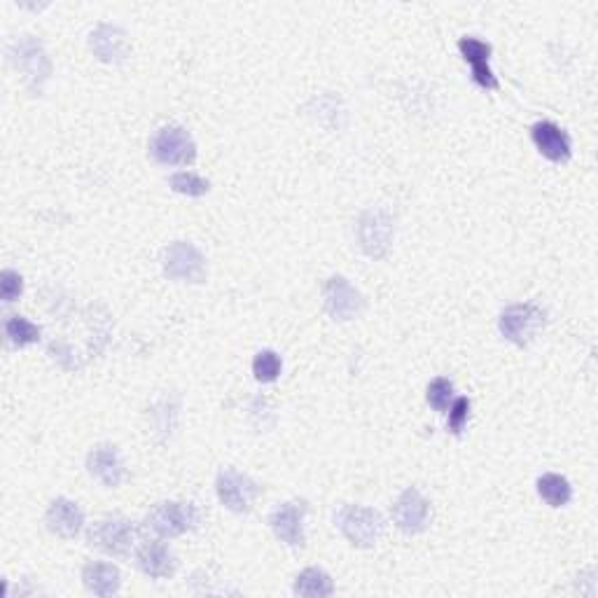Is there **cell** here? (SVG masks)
<instances>
[{
	"mask_svg": "<svg viewBox=\"0 0 598 598\" xmlns=\"http://www.w3.org/2000/svg\"><path fill=\"white\" fill-rule=\"evenodd\" d=\"M335 524L351 545L360 549H370L377 545L384 535V517L372 507L363 505H342L335 514Z\"/></svg>",
	"mask_w": 598,
	"mask_h": 598,
	"instance_id": "obj_1",
	"label": "cell"
},
{
	"mask_svg": "<svg viewBox=\"0 0 598 598\" xmlns=\"http://www.w3.org/2000/svg\"><path fill=\"white\" fill-rule=\"evenodd\" d=\"M10 61L12 66L24 75V82L31 94L43 92L45 82L50 80L52 75V61L47 57L45 47L40 40L31 36L17 38L15 43L10 45Z\"/></svg>",
	"mask_w": 598,
	"mask_h": 598,
	"instance_id": "obj_2",
	"label": "cell"
},
{
	"mask_svg": "<svg viewBox=\"0 0 598 598\" xmlns=\"http://www.w3.org/2000/svg\"><path fill=\"white\" fill-rule=\"evenodd\" d=\"M547 325V314L538 304H512L500 314L498 328L507 342L517 346H528L535 337L540 335V330Z\"/></svg>",
	"mask_w": 598,
	"mask_h": 598,
	"instance_id": "obj_3",
	"label": "cell"
},
{
	"mask_svg": "<svg viewBox=\"0 0 598 598\" xmlns=\"http://www.w3.org/2000/svg\"><path fill=\"white\" fill-rule=\"evenodd\" d=\"M162 269L173 281L187 283H204L208 274L206 257L187 241H173L162 250Z\"/></svg>",
	"mask_w": 598,
	"mask_h": 598,
	"instance_id": "obj_4",
	"label": "cell"
},
{
	"mask_svg": "<svg viewBox=\"0 0 598 598\" xmlns=\"http://www.w3.org/2000/svg\"><path fill=\"white\" fill-rule=\"evenodd\" d=\"M150 155L159 164L187 166L197 159V143L185 127H164L152 138Z\"/></svg>",
	"mask_w": 598,
	"mask_h": 598,
	"instance_id": "obj_5",
	"label": "cell"
},
{
	"mask_svg": "<svg viewBox=\"0 0 598 598\" xmlns=\"http://www.w3.org/2000/svg\"><path fill=\"white\" fill-rule=\"evenodd\" d=\"M89 545L101 549L103 554L124 556L131 552L136 542V526L134 521L124 517H106L89 528L87 533Z\"/></svg>",
	"mask_w": 598,
	"mask_h": 598,
	"instance_id": "obj_6",
	"label": "cell"
},
{
	"mask_svg": "<svg viewBox=\"0 0 598 598\" xmlns=\"http://www.w3.org/2000/svg\"><path fill=\"white\" fill-rule=\"evenodd\" d=\"M197 526V510L187 503H157L145 517V528L157 538H178Z\"/></svg>",
	"mask_w": 598,
	"mask_h": 598,
	"instance_id": "obj_7",
	"label": "cell"
},
{
	"mask_svg": "<svg viewBox=\"0 0 598 598\" xmlns=\"http://www.w3.org/2000/svg\"><path fill=\"white\" fill-rule=\"evenodd\" d=\"M393 218L388 211H381V208H372V211H365L360 215L358 222V241L360 248H363L365 255L374 257V260H381V257L388 255L393 243Z\"/></svg>",
	"mask_w": 598,
	"mask_h": 598,
	"instance_id": "obj_8",
	"label": "cell"
},
{
	"mask_svg": "<svg viewBox=\"0 0 598 598\" xmlns=\"http://www.w3.org/2000/svg\"><path fill=\"white\" fill-rule=\"evenodd\" d=\"M323 302L325 311L335 318V321H353V318L363 314L365 299L360 292L349 283V278L332 276L328 278L323 288Z\"/></svg>",
	"mask_w": 598,
	"mask_h": 598,
	"instance_id": "obj_9",
	"label": "cell"
},
{
	"mask_svg": "<svg viewBox=\"0 0 598 598\" xmlns=\"http://www.w3.org/2000/svg\"><path fill=\"white\" fill-rule=\"evenodd\" d=\"M215 491L220 503L232 512H248L255 498L260 496V486L239 470H222L215 482Z\"/></svg>",
	"mask_w": 598,
	"mask_h": 598,
	"instance_id": "obj_10",
	"label": "cell"
},
{
	"mask_svg": "<svg viewBox=\"0 0 598 598\" xmlns=\"http://www.w3.org/2000/svg\"><path fill=\"white\" fill-rule=\"evenodd\" d=\"M307 503L304 500H290V503H283L276 507L269 517V526L274 535L285 545L290 547H304V519H307Z\"/></svg>",
	"mask_w": 598,
	"mask_h": 598,
	"instance_id": "obj_11",
	"label": "cell"
},
{
	"mask_svg": "<svg viewBox=\"0 0 598 598\" xmlns=\"http://www.w3.org/2000/svg\"><path fill=\"white\" fill-rule=\"evenodd\" d=\"M393 521L400 531L409 535L426 531L430 524V503L423 498V493L414 486L400 493V498L393 505Z\"/></svg>",
	"mask_w": 598,
	"mask_h": 598,
	"instance_id": "obj_12",
	"label": "cell"
},
{
	"mask_svg": "<svg viewBox=\"0 0 598 598\" xmlns=\"http://www.w3.org/2000/svg\"><path fill=\"white\" fill-rule=\"evenodd\" d=\"M89 47L94 57L103 64H122L129 59L127 33L113 24H99L89 36Z\"/></svg>",
	"mask_w": 598,
	"mask_h": 598,
	"instance_id": "obj_13",
	"label": "cell"
},
{
	"mask_svg": "<svg viewBox=\"0 0 598 598\" xmlns=\"http://www.w3.org/2000/svg\"><path fill=\"white\" fill-rule=\"evenodd\" d=\"M531 138L542 155H545L549 162H568L570 155H573V145H570V136L563 131L559 124L554 122H535L531 129Z\"/></svg>",
	"mask_w": 598,
	"mask_h": 598,
	"instance_id": "obj_14",
	"label": "cell"
},
{
	"mask_svg": "<svg viewBox=\"0 0 598 598\" xmlns=\"http://www.w3.org/2000/svg\"><path fill=\"white\" fill-rule=\"evenodd\" d=\"M87 470L89 475L99 479L108 489H117L124 479V463L120 458V451L113 444H101V447L89 451Z\"/></svg>",
	"mask_w": 598,
	"mask_h": 598,
	"instance_id": "obj_15",
	"label": "cell"
},
{
	"mask_svg": "<svg viewBox=\"0 0 598 598\" xmlns=\"http://www.w3.org/2000/svg\"><path fill=\"white\" fill-rule=\"evenodd\" d=\"M458 50H461L463 59L472 66V78H475L479 87L498 89V80L489 66V59H491L489 43H484V40L479 38H461L458 40Z\"/></svg>",
	"mask_w": 598,
	"mask_h": 598,
	"instance_id": "obj_16",
	"label": "cell"
},
{
	"mask_svg": "<svg viewBox=\"0 0 598 598\" xmlns=\"http://www.w3.org/2000/svg\"><path fill=\"white\" fill-rule=\"evenodd\" d=\"M47 528L52 533H57L59 538H75L82 531V524H85V514H82L80 505L73 503L68 498H57L52 500L50 510L45 514Z\"/></svg>",
	"mask_w": 598,
	"mask_h": 598,
	"instance_id": "obj_17",
	"label": "cell"
},
{
	"mask_svg": "<svg viewBox=\"0 0 598 598\" xmlns=\"http://www.w3.org/2000/svg\"><path fill=\"white\" fill-rule=\"evenodd\" d=\"M138 568L143 570L145 575L155 577V580H164V577L173 575L176 570V556L162 542H145V545L138 549L136 554Z\"/></svg>",
	"mask_w": 598,
	"mask_h": 598,
	"instance_id": "obj_18",
	"label": "cell"
},
{
	"mask_svg": "<svg viewBox=\"0 0 598 598\" xmlns=\"http://www.w3.org/2000/svg\"><path fill=\"white\" fill-rule=\"evenodd\" d=\"M82 582H85V587L96 596H115L117 591H120L122 577L120 570H117L113 563L92 561L82 568Z\"/></svg>",
	"mask_w": 598,
	"mask_h": 598,
	"instance_id": "obj_19",
	"label": "cell"
},
{
	"mask_svg": "<svg viewBox=\"0 0 598 598\" xmlns=\"http://www.w3.org/2000/svg\"><path fill=\"white\" fill-rule=\"evenodd\" d=\"M335 591V584H332V577L321 568H307L297 575L295 580V594L297 596H309V598H323L332 596Z\"/></svg>",
	"mask_w": 598,
	"mask_h": 598,
	"instance_id": "obj_20",
	"label": "cell"
},
{
	"mask_svg": "<svg viewBox=\"0 0 598 598\" xmlns=\"http://www.w3.org/2000/svg\"><path fill=\"white\" fill-rule=\"evenodd\" d=\"M538 493L547 505L563 507L570 503V498H573V486H570L566 477L556 475V472H547V475H542L538 479Z\"/></svg>",
	"mask_w": 598,
	"mask_h": 598,
	"instance_id": "obj_21",
	"label": "cell"
},
{
	"mask_svg": "<svg viewBox=\"0 0 598 598\" xmlns=\"http://www.w3.org/2000/svg\"><path fill=\"white\" fill-rule=\"evenodd\" d=\"M5 335L15 346H29V344H36L40 339V328L36 323L26 321L24 316H10L8 321H5Z\"/></svg>",
	"mask_w": 598,
	"mask_h": 598,
	"instance_id": "obj_22",
	"label": "cell"
},
{
	"mask_svg": "<svg viewBox=\"0 0 598 598\" xmlns=\"http://www.w3.org/2000/svg\"><path fill=\"white\" fill-rule=\"evenodd\" d=\"M169 183L173 192L185 194V197H204V194H208V190H211V183H208V180L190 171L173 173Z\"/></svg>",
	"mask_w": 598,
	"mask_h": 598,
	"instance_id": "obj_23",
	"label": "cell"
},
{
	"mask_svg": "<svg viewBox=\"0 0 598 598\" xmlns=\"http://www.w3.org/2000/svg\"><path fill=\"white\" fill-rule=\"evenodd\" d=\"M283 370V360L276 351H260L253 360V374L257 381L262 384H269V381H276L278 374Z\"/></svg>",
	"mask_w": 598,
	"mask_h": 598,
	"instance_id": "obj_24",
	"label": "cell"
},
{
	"mask_svg": "<svg viewBox=\"0 0 598 598\" xmlns=\"http://www.w3.org/2000/svg\"><path fill=\"white\" fill-rule=\"evenodd\" d=\"M428 402H430V407L437 409V412H447V409L451 407V402H454V384L444 377H437L430 381Z\"/></svg>",
	"mask_w": 598,
	"mask_h": 598,
	"instance_id": "obj_25",
	"label": "cell"
},
{
	"mask_svg": "<svg viewBox=\"0 0 598 598\" xmlns=\"http://www.w3.org/2000/svg\"><path fill=\"white\" fill-rule=\"evenodd\" d=\"M468 419H470V400L458 398L451 402V407H449V430L451 433L461 435Z\"/></svg>",
	"mask_w": 598,
	"mask_h": 598,
	"instance_id": "obj_26",
	"label": "cell"
},
{
	"mask_svg": "<svg viewBox=\"0 0 598 598\" xmlns=\"http://www.w3.org/2000/svg\"><path fill=\"white\" fill-rule=\"evenodd\" d=\"M3 281H0V292H3V302H15V299L22 295V290H24V281H22V276L17 274V271H12V269H5L3 271Z\"/></svg>",
	"mask_w": 598,
	"mask_h": 598,
	"instance_id": "obj_27",
	"label": "cell"
}]
</instances>
